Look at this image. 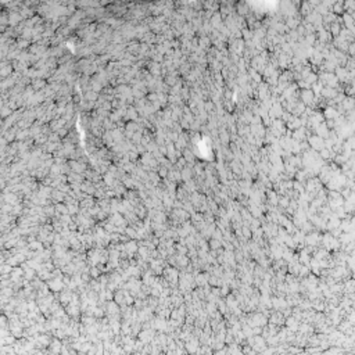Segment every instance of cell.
Listing matches in <instances>:
<instances>
[{"label": "cell", "mask_w": 355, "mask_h": 355, "mask_svg": "<svg viewBox=\"0 0 355 355\" xmlns=\"http://www.w3.org/2000/svg\"><path fill=\"white\" fill-rule=\"evenodd\" d=\"M47 82L44 79H32L31 80V88L33 89V92H39L46 88Z\"/></svg>", "instance_id": "20"}, {"label": "cell", "mask_w": 355, "mask_h": 355, "mask_svg": "<svg viewBox=\"0 0 355 355\" xmlns=\"http://www.w3.org/2000/svg\"><path fill=\"white\" fill-rule=\"evenodd\" d=\"M89 276L92 277H100V269L97 266H92L89 269Z\"/></svg>", "instance_id": "40"}, {"label": "cell", "mask_w": 355, "mask_h": 355, "mask_svg": "<svg viewBox=\"0 0 355 355\" xmlns=\"http://www.w3.org/2000/svg\"><path fill=\"white\" fill-rule=\"evenodd\" d=\"M21 21H22V17L18 11H11L10 13V15H8V24H10L13 28L17 27Z\"/></svg>", "instance_id": "17"}, {"label": "cell", "mask_w": 355, "mask_h": 355, "mask_svg": "<svg viewBox=\"0 0 355 355\" xmlns=\"http://www.w3.org/2000/svg\"><path fill=\"white\" fill-rule=\"evenodd\" d=\"M251 234H253V232H251V229L248 226H241V236H243L244 240H251Z\"/></svg>", "instance_id": "34"}, {"label": "cell", "mask_w": 355, "mask_h": 355, "mask_svg": "<svg viewBox=\"0 0 355 355\" xmlns=\"http://www.w3.org/2000/svg\"><path fill=\"white\" fill-rule=\"evenodd\" d=\"M283 322H285V318H283V315L280 314V312H277V311L273 312V314L270 315V318L268 319V323L275 325V326H277V325H282Z\"/></svg>", "instance_id": "16"}, {"label": "cell", "mask_w": 355, "mask_h": 355, "mask_svg": "<svg viewBox=\"0 0 355 355\" xmlns=\"http://www.w3.org/2000/svg\"><path fill=\"white\" fill-rule=\"evenodd\" d=\"M329 129L326 128V125H325V122H322L321 125H319L318 128L315 129V132H314V135H316V136H319L321 139H323V140H326V139L329 137Z\"/></svg>", "instance_id": "15"}, {"label": "cell", "mask_w": 355, "mask_h": 355, "mask_svg": "<svg viewBox=\"0 0 355 355\" xmlns=\"http://www.w3.org/2000/svg\"><path fill=\"white\" fill-rule=\"evenodd\" d=\"M198 340L196 337H190L188 341H186V350H188L189 354H196L198 351Z\"/></svg>", "instance_id": "11"}, {"label": "cell", "mask_w": 355, "mask_h": 355, "mask_svg": "<svg viewBox=\"0 0 355 355\" xmlns=\"http://www.w3.org/2000/svg\"><path fill=\"white\" fill-rule=\"evenodd\" d=\"M2 131H3V124L0 122V133H2Z\"/></svg>", "instance_id": "48"}, {"label": "cell", "mask_w": 355, "mask_h": 355, "mask_svg": "<svg viewBox=\"0 0 355 355\" xmlns=\"http://www.w3.org/2000/svg\"><path fill=\"white\" fill-rule=\"evenodd\" d=\"M47 287H49V289H51L53 291H56V293L63 291V289H64V282H63V279H60V277H54V279L49 280V283H47Z\"/></svg>", "instance_id": "7"}, {"label": "cell", "mask_w": 355, "mask_h": 355, "mask_svg": "<svg viewBox=\"0 0 355 355\" xmlns=\"http://www.w3.org/2000/svg\"><path fill=\"white\" fill-rule=\"evenodd\" d=\"M157 175L160 176V179H165L167 175H168V169H167L165 167H161V165H160V168H158V171H157Z\"/></svg>", "instance_id": "38"}, {"label": "cell", "mask_w": 355, "mask_h": 355, "mask_svg": "<svg viewBox=\"0 0 355 355\" xmlns=\"http://www.w3.org/2000/svg\"><path fill=\"white\" fill-rule=\"evenodd\" d=\"M298 100L302 103V104H305L306 107H309V105L314 103L315 100V95L312 93L311 89H304V90H298Z\"/></svg>", "instance_id": "3"}, {"label": "cell", "mask_w": 355, "mask_h": 355, "mask_svg": "<svg viewBox=\"0 0 355 355\" xmlns=\"http://www.w3.org/2000/svg\"><path fill=\"white\" fill-rule=\"evenodd\" d=\"M17 132H18V128H17V126H14L13 129H8V131L4 133V139H6V141H11V140H14V139H15V135H17Z\"/></svg>", "instance_id": "28"}, {"label": "cell", "mask_w": 355, "mask_h": 355, "mask_svg": "<svg viewBox=\"0 0 355 355\" xmlns=\"http://www.w3.org/2000/svg\"><path fill=\"white\" fill-rule=\"evenodd\" d=\"M137 118H139V114H137V111H136V108L133 107V105H131V107H128L126 108V115H125V121H133V122H136L137 121Z\"/></svg>", "instance_id": "19"}, {"label": "cell", "mask_w": 355, "mask_h": 355, "mask_svg": "<svg viewBox=\"0 0 355 355\" xmlns=\"http://www.w3.org/2000/svg\"><path fill=\"white\" fill-rule=\"evenodd\" d=\"M219 74H221V76H222V79H224V82L229 78V71H228V68H222Z\"/></svg>", "instance_id": "45"}, {"label": "cell", "mask_w": 355, "mask_h": 355, "mask_svg": "<svg viewBox=\"0 0 355 355\" xmlns=\"http://www.w3.org/2000/svg\"><path fill=\"white\" fill-rule=\"evenodd\" d=\"M22 39H25V40H32V38L35 36V33H33V29H31V28H24L22 29Z\"/></svg>", "instance_id": "30"}, {"label": "cell", "mask_w": 355, "mask_h": 355, "mask_svg": "<svg viewBox=\"0 0 355 355\" xmlns=\"http://www.w3.org/2000/svg\"><path fill=\"white\" fill-rule=\"evenodd\" d=\"M137 250H139V244L135 240H131L128 243H125V253L128 254V257L135 255L137 253Z\"/></svg>", "instance_id": "13"}, {"label": "cell", "mask_w": 355, "mask_h": 355, "mask_svg": "<svg viewBox=\"0 0 355 355\" xmlns=\"http://www.w3.org/2000/svg\"><path fill=\"white\" fill-rule=\"evenodd\" d=\"M153 327L156 329V330H158V332H167V330H168V322H167V319L157 316V318L153 321Z\"/></svg>", "instance_id": "10"}, {"label": "cell", "mask_w": 355, "mask_h": 355, "mask_svg": "<svg viewBox=\"0 0 355 355\" xmlns=\"http://www.w3.org/2000/svg\"><path fill=\"white\" fill-rule=\"evenodd\" d=\"M194 171H193L192 167H188L186 165L183 169H180V178H182V183L185 182H189V180L194 179Z\"/></svg>", "instance_id": "8"}, {"label": "cell", "mask_w": 355, "mask_h": 355, "mask_svg": "<svg viewBox=\"0 0 355 355\" xmlns=\"http://www.w3.org/2000/svg\"><path fill=\"white\" fill-rule=\"evenodd\" d=\"M354 54H355V42L354 43H350L348 44V50H347V56L354 59Z\"/></svg>", "instance_id": "42"}, {"label": "cell", "mask_w": 355, "mask_h": 355, "mask_svg": "<svg viewBox=\"0 0 355 355\" xmlns=\"http://www.w3.org/2000/svg\"><path fill=\"white\" fill-rule=\"evenodd\" d=\"M50 348H51V352H59L60 351V348H61V345H60V341L59 340H56V341H53V343L50 344Z\"/></svg>", "instance_id": "41"}, {"label": "cell", "mask_w": 355, "mask_h": 355, "mask_svg": "<svg viewBox=\"0 0 355 355\" xmlns=\"http://www.w3.org/2000/svg\"><path fill=\"white\" fill-rule=\"evenodd\" d=\"M64 198H65V194H63V193L59 192L57 189H53V192H51V197H50V200H53L54 204H59V203H64Z\"/></svg>", "instance_id": "23"}, {"label": "cell", "mask_w": 355, "mask_h": 355, "mask_svg": "<svg viewBox=\"0 0 355 355\" xmlns=\"http://www.w3.org/2000/svg\"><path fill=\"white\" fill-rule=\"evenodd\" d=\"M322 114H323L325 121H326V119H336L338 117V112H337V110H336L334 107H325Z\"/></svg>", "instance_id": "18"}, {"label": "cell", "mask_w": 355, "mask_h": 355, "mask_svg": "<svg viewBox=\"0 0 355 355\" xmlns=\"http://www.w3.org/2000/svg\"><path fill=\"white\" fill-rule=\"evenodd\" d=\"M4 200L8 205H11V207L18 204V197L15 196V193H7V194H4Z\"/></svg>", "instance_id": "27"}, {"label": "cell", "mask_w": 355, "mask_h": 355, "mask_svg": "<svg viewBox=\"0 0 355 355\" xmlns=\"http://www.w3.org/2000/svg\"><path fill=\"white\" fill-rule=\"evenodd\" d=\"M290 118H291V114H290L289 111H283L282 117H280V119H282V121L285 122V124H286V122H289V119H290Z\"/></svg>", "instance_id": "44"}, {"label": "cell", "mask_w": 355, "mask_h": 355, "mask_svg": "<svg viewBox=\"0 0 355 355\" xmlns=\"http://www.w3.org/2000/svg\"><path fill=\"white\" fill-rule=\"evenodd\" d=\"M341 25L337 24V22H333V24H330V28H329V33L332 35V38H337L338 33H340L341 31Z\"/></svg>", "instance_id": "26"}, {"label": "cell", "mask_w": 355, "mask_h": 355, "mask_svg": "<svg viewBox=\"0 0 355 355\" xmlns=\"http://www.w3.org/2000/svg\"><path fill=\"white\" fill-rule=\"evenodd\" d=\"M248 341L251 344V348L254 351H264L266 348V340L262 337V336H253V337H248Z\"/></svg>", "instance_id": "2"}, {"label": "cell", "mask_w": 355, "mask_h": 355, "mask_svg": "<svg viewBox=\"0 0 355 355\" xmlns=\"http://www.w3.org/2000/svg\"><path fill=\"white\" fill-rule=\"evenodd\" d=\"M241 39H243L244 42H250L251 39H253V32H251L250 29H247V28L241 29Z\"/></svg>", "instance_id": "32"}, {"label": "cell", "mask_w": 355, "mask_h": 355, "mask_svg": "<svg viewBox=\"0 0 355 355\" xmlns=\"http://www.w3.org/2000/svg\"><path fill=\"white\" fill-rule=\"evenodd\" d=\"M68 165L71 168V172L74 173H79V175H83V173L88 171V165L80 161H72V160H68Z\"/></svg>", "instance_id": "4"}, {"label": "cell", "mask_w": 355, "mask_h": 355, "mask_svg": "<svg viewBox=\"0 0 355 355\" xmlns=\"http://www.w3.org/2000/svg\"><path fill=\"white\" fill-rule=\"evenodd\" d=\"M208 247H209V250L217 251V250H219V248H222V243L219 240H217V239H209V240H208Z\"/></svg>", "instance_id": "29"}, {"label": "cell", "mask_w": 355, "mask_h": 355, "mask_svg": "<svg viewBox=\"0 0 355 355\" xmlns=\"http://www.w3.org/2000/svg\"><path fill=\"white\" fill-rule=\"evenodd\" d=\"M4 31H6V27H4V25L0 24V32H4Z\"/></svg>", "instance_id": "47"}, {"label": "cell", "mask_w": 355, "mask_h": 355, "mask_svg": "<svg viewBox=\"0 0 355 355\" xmlns=\"http://www.w3.org/2000/svg\"><path fill=\"white\" fill-rule=\"evenodd\" d=\"M28 44H29V42H28V40H25V39H20V40L17 42V49L21 51V50L27 49Z\"/></svg>", "instance_id": "39"}, {"label": "cell", "mask_w": 355, "mask_h": 355, "mask_svg": "<svg viewBox=\"0 0 355 355\" xmlns=\"http://www.w3.org/2000/svg\"><path fill=\"white\" fill-rule=\"evenodd\" d=\"M270 302H272V308H275V311L282 312L285 308H287V301L285 297H272L270 298Z\"/></svg>", "instance_id": "5"}, {"label": "cell", "mask_w": 355, "mask_h": 355, "mask_svg": "<svg viewBox=\"0 0 355 355\" xmlns=\"http://www.w3.org/2000/svg\"><path fill=\"white\" fill-rule=\"evenodd\" d=\"M218 132H219L218 139H219V141H221V146L228 147L229 143H230V133L228 132V128H219Z\"/></svg>", "instance_id": "6"}, {"label": "cell", "mask_w": 355, "mask_h": 355, "mask_svg": "<svg viewBox=\"0 0 355 355\" xmlns=\"http://www.w3.org/2000/svg\"><path fill=\"white\" fill-rule=\"evenodd\" d=\"M287 327H289L290 332H298V327H300V322L297 321V319H294L293 316H289V318L285 319Z\"/></svg>", "instance_id": "21"}, {"label": "cell", "mask_w": 355, "mask_h": 355, "mask_svg": "<svg viewBox=\"0 0 355 355\" xmlns=\"http://www.w3.org/2000/svg\"><path fill=\"white\" fill-rule=\"evenodd\" d=\"M153 63H157V64H162L164 63V56L162 54H158V53H154L153 56L150 57Z\"/></svg>", "instance_id": "37"}, {"label": "cell", "mask_w": 355, "mask_h": 355, "mask_svg": "<svg viewBox=\"0 0 355 355\" xmlns=\"http://www.w3.org/2000/svg\"><path fill=\"white\" fill-rule=\"evenodd\" d=\"M119 309H118V305L115 304L114 301H108L107 302V312L110 315V318H118L119 315Z\"/></svg>", "instance_id": "22"}, {"label": "cell", "mask_w": 355, "mask_h": 355, "mask_svg": "<svg viewBox=\"0 0 355 355\" xmlns=\"http://www.w3.org/2000/svg\"><path fill=\"white\" fill-rule=\"evenodd\" d=\"M11 72H13V67L11 65H6L0 69V78L6 79L7 76H11Z\"/></svg>", "instance_id": "31"}, {"label": "cell", "mask_w": 355, "mask_h": 355, "mask_svg": "<svg viewBox=\"0 0 355 355\" xmlns=\"http://www.w3.org/2000/svg\"><path fill=\"white\" fill-rule=\"evenodd\" d=\"M330 13H333L334 15H337V17H341V15L344 14V2L343 0H338V2H334V4L330 8Z\"/></svg>", "instance_id": "12"}, {"label": "cell", "mask_w": 355, "mask_h": 355, "mask_svg": "<svg viewBox=\"0 0 355 355\" xmlns=\"http://www.w3.org/2000/svg\"><path fill=\"white\" fill-rule=\"evenodd\" d=\"M341 107H343L344 112L347 111H351V110H354V97H347L345 96V99L343 100V103H341Z\"/></svg>", "instance_id": "24"}, {"label": "cell", "mask_w": 355, "mask_h": 355, "mask_svg": "<svg viewBox=\"0 0 355 355\" xmlns=\"http://www.w3.org/2000/svg\"><path fill=\"white\" fill-rule=\"evenodd\" d=\"M125 233L128 234L129 239H136V230L133 228H126L125 229Z\"/></svg>", "instance_id": "43"}, {"label": "cell", "mask_w": 355, "mask_h": 355, "mask_svg": "<svg viewBox=\"0 0 355 355\" xmlns=\"http://www.w3.org/2000/svg\"><path fill=\"white\" fill-rule=\"evenodd\" d=\"M157 148H158V146H157V143H156V140H154V139H153V140H150V141H148V143L146 144V151H147V153H154Z\"/></svg>", "instance_id": "35"}, {"label": "cell", "mask_w": 355, "mask_h": 355, "mask_svg": "<svg viewBox=\"0 0 355 355\" xmlns=\"http://www.w3.org/2000/svg\"><path fill=\"white\" fill-rule=\"evenodd\" d=\"M13 114V110L8 105H3V108L0 110V118H8Z\"/></svg>", "instance_id": "33"}, {"label": "cell", "mask_w": 355, "mask_h": 355, "mask_svg": "<svg viewBox=\"0 0 355 355\" xmlns=\"http://www.w3.org/2000/svg\"><path fill=\"white\" fill-rule=\"evenodd\" d=\"M72 296H74V293L71 291V290L67 287L65 290H63L61 291V294H60V302L63 305H68L69 302H71V300H72Z\"/></svg>", "instance_id": "14"}, {"label": "cell", "mask_w": 355, "mask_h": 355, "mask_svg": "<svg viewBox=\"0 0 355 355\" xmlns=\"http://www.w3.org/2000/svg\"><path fill=\"white\" fill-rule=\"evenodd\" d=\"M2 80H3V78H0V82H2Z\"/></svg>", "instance_id": "49"}, {"label": "cell", "mask_w": 355, "mask_h": 355, "mask_svg": "<svg viewBox=\"0 0 355 355\" xmlns=\"http://www.w3.org/2000/svg\"><path fill=\"white\" fill-rule=\"evenodd\" d=\"M304 80H305L306 83H308L309 86H311V85H314L315 82H318V75H316V74H314V72H311L308 76H306V78H304Z\"/></svg>", "instance_id": "36"}, {"label": "cell", "mask_w": 355, "mask_h": 355, "mask_svg": "<svg viewBox=\"0 0 355 355\" xmlns=\"http://www.w3.org/2000/svg\"><path fill=\"white\" fill-rule=\"evenodd\" d=\"M306 141H308V144H309V148L316 151V153H319L322 148H325L323 139H321L319 136H316V135H311V136H308V137H306Z\"/></svg>", "instance_id": "1"}, {"label": "cell", "mask_w": 355, "mask_h": 355, "mask_svg": "<svg viewBox=\"0 0 355 355\" xmlns=\"http://www.w3.org/2000/svg\"><path fill=\"white\" fill-rule=\"evenodd\" d=\"M139 337H140V340L143 341V343H148V341L153 340L154 332H153V330H143V332H140Z\"/></svg>", "instance_id": "25"}, {"label": "cell", "mask_w": 355, "mask_h": 355, "mask_svg": "<svg viewBox=\"0 0 355 355\" xmlns=\"http://www.w3.org/2000/svg\"><path fill=\"white\" fill-rule=\"evenodd\" d=\"M38 340H39V341H40V343L43 344V345H49V338H47L46 336H40V337L38 338Z\"/></svg>", "instance_id": "46"}, {"label": "cell", "mask_w": 355, "mask_h": 355, "mask_svg": "<svg viewBox=\"0 0 355 355\" xmlns=\"http://www.w3.org/2000/svg\"><path fill=\"white\" fill-rule=\"evenodd\" d=\"M146 67H147L148 74H150L153 78H158V76H161V64H157V63L150 61V63H147Z\"/></svg>", "instance_id": "9"}]
</instances>
